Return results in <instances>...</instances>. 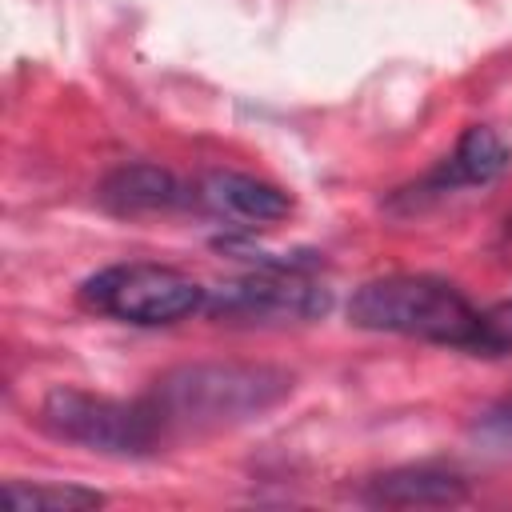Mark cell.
Listing matches in <instances>:
<instances>
[{
  "instance_id": "obj_12",
  "label": "cell",
  "mask_w": 512,
  "mask_h": 512,
  "mask_svg": "<svg viewBox=\"0 0 512 512\" xmlns=\"http://www.w3.org/2000/svg\"><path fill=\"white\" fill-rule=\"evenodd\" d=\"M476 436L492 440V444H508L512 440V396H504L500 404H492L480 420H476Z\"/></svg>"
},
{
  "instance_id": "obj_1",
  "label": "cell",
  "mask_w": 512,
  "mask_h": 512,
  "mask_svg": "<svg viewBox=\"0 0 512 512\" xmlns=\"http://www.w3.org/2000/svg\"><path fill=\"white\" fill-rule=\"evenodd\" d=\"M292 372L260 360H196L168 368L144 396L172 432L232 428L264 416L292 392Z\"/></svg>"
},
{
  "instance_id": "obj_10",
  "label": "cell",
  "mask_w": 512,
  "mask_h": 512,
  "mask_svg": "<svg viewBox=\"0 0 512 512\" xmlns=\"http://www.w3.org/2000/svg\"><path fill=\"white\" fill-rule=\"evenodd\" d=\"M4 504L12 512H84V508H100L104 492L84 488V484H32V480H8L0 488Z\"/></svg>"
},
{
  "instance_id": "obj_2",
  "label": "cell",
  "mask_w": 512,
  "mask_h": 512,
  "mask_svg": "<svg viewBox=\"0 0 512 512\" xmlns=\"http://www.w3.org/2000/svg\"><path fill=\"white\" fill-rule=\"evenodd\" d=\"M348 320L364 332H392L484 356V312H476L468 296L440 276H376L352 292Z\"/></svg>"
},
{
  "instance_id": "obj_11",
  "label": "cell",
  "mask_w": 512,
  "mask_h": 512,
  "mask_svg": "<svg viewBox=\"0 0 512 512\" xmlns=\"http://www.w3.org/2000/svg\"><path fill=\"white\" fill-rule=\"evenodd\" d=\"M512 352V300L484 312V356Z\"/></svg>"
},
{
  "instance_id": "obj_4",
  "label": "cell",
  "mask_w": 512,
  "mask_h": 512,
  "mask_svg": "<svg viewBox=\"0 0 512 512\" xmlns=\"http://www.w3.org/2000/svg\"><path fill=\"white\" fill-rule=\"evenodd\" d=\"M204 296L208 292L188 272L168 264H148V260L108 264L76 288V300L88 312L120 324H140V328H160L192 312H204Z\"/></svg>"
},
{
  "instance_id": "obj_13",
  "label": "cell",
  "mask_w": 512,
  "mask_h": 512,
  "mask_svg": "<svg viewBox=\"0 0 512 512\" xmlns=\"http://www.w3.org/2000/svg\"><path fill=\"white\" fill-rule=\"evenodd\" d=\"M508 244H512V220H508Z\"/></svg>"
},
{
  "instance_id": "obj_3",
  "label": "cell",
  "mask_w": 512,
  "mask_h": 512,
  "mask_svg": "<svg viewBox=\"0 0 512 512\" xmlns=\"http://www.w3.org/2000/svg\"><path fill=\"white\" fill-rule=\"evenodd\" d=\"M40 424L56 440H68L104 456H148L168 440V428L148 404V396L112 400L72 384L48 388V396L40 400Z\"/></svg>"
},
{
  "instance_id": "obj_7",
  "label": "cell",
  "mask_w": 512,
  "mask_h": 512,
  "mask_svg": "<svg viewBox=\"0 0 512 512\" xmlns=\"http://www.w3.org/2000/svg\"><path fill=\"white\" fill-rule=\"evenodd\" d=\"M96 200L112 216H144V212H172V208L196 204V188H188L176 172L160 164L132 160V164L112 168L100 180Z\"/></svg>"
},
{
  "instance_id": "obj_9",
  "label": "cell",
  "mask_w": 512,
  "mask_h": 512,
  "mask_svg": "<svg viewBox=\"0 0 512 512\" xmlns=\"http://www.w3.org/2000/svg\"><path fill=\"white\" fill-rule=\"evenodd\" d=\"M360 500L376 504V508H448V504L468 500V484H464V476H456L448 468L404 464V468L368 476L360 488Z\"/></svg>"
},
{
  "instance_id": "obj_6",
  "label": "cell",
  "mask_w": 512,
  "mask_h": 512,
  "mask_svg": "<svg viewBox=\"0 0 512 512\" xmlns=\"http://www.w3.org/2000/svg\"><path fill=\"white\" fill-rule=\"evenodd\" d=\"M512 152L508 144L488 128V124H468L452 148V156H444L432 172H424L416 184L400 188L388 208H420L424 200H436V196H448L456 188H476V184H492L496 176H504Z\"/></svg>"
},
{
  "instance_id": "obj_8",
  "label": "cell",
  "mask_w": 512,
  "mask_h": 512,
  "mask_svg": "<svg viewBox=\"0 0 512 512\" xmlns=\"http://www.w3.org/2000/svg\"><path fill=\"white\" fill-rule=\"evenodd\" d=\"M196 204L212 216L240 224H276L292 212V196L280 184H268L248 172H208L196 184Z\"/></svg>"
},
{
  "instance_id": "obj_5",
  "label": "cell",
  "mask_w": 512,
  "mask_h": 512,
  "mask_svg": "<svg viewBox=\"0 0 512 512\" xmlns=\"http://www.w3.org/2000/svg\"><path fill=\"white\" fill-rule=\"evenodd\" d=\"M332 292L308 272L256 268L248 276L224 280L208 288L204 312L228 328H280V324H312L328 316Z\"/></svg>"
}]
</instances>
